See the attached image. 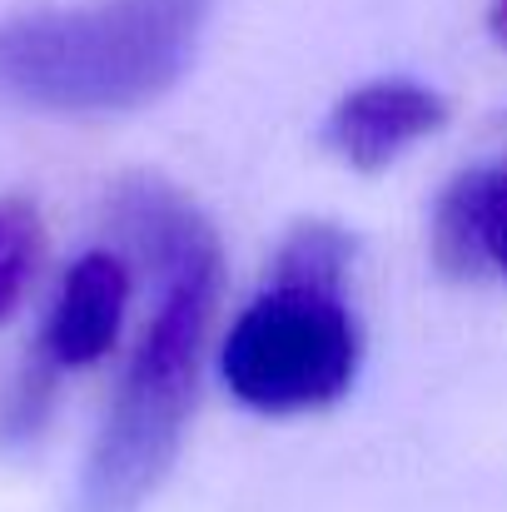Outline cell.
I'll return each instance as SVG.
<instances>
[{"mask_svg": "<svg viewBox=\"0 0 507 512\" xmlns=\"http://www.w3.org/2000/svg\"><path fill=\"white\" fill-rule=\"evenodd\" d=\"M125 229L160 269V304L135 343L105 428L85 458L75 512H145L179 458L199 358L219 299V244L199 214L160 184L125 194Z\"/></svg>", "mask_w": 507, "mask_h": 512, "instance_id": "obj_1", "label": "cell"}, {"mask_svg": "<svg viewBox=\"0 0 507 512\" xmlns=\"http://www.w3.org/2000/svg\"><path fill=\"white\" fill-rule=\"evenodd\" d=\"M214 0H90L0 30V85L55 115L160 100L189 70Z\"/></svg>", "mask_w": 507, "mask_h": 512, "instance_id": "obj_2", "label": "cell"}, {"mask_svg": "<svg viewBox=\"0 0 507 512\" xmlns=\"http://www.w3.org/2000/svg\"><path fill=\"white\" fill-rule=\"evenodd\" d=\"M363 363V334L338 284L279 279L229 329L219 368L254 413H314L338 403Z\"/></svg>", "mask_w": 507, "mask_h": 512, "instance_id": "obj_3", "label": "cell"}, {"mask_svg": "<svg viewBox=\"0 0 507 512\" xmlns=\"http://www.w3.org/2000/svg\"><path fill=\"white\" fill-rule=\"evenodd\" d=\"M448 105L418 80H368L348 90L329 115V145L353 170H383L418 140L438 135Z\"/></svg>", "mask_w": 507, "mask_h": 512, "instance_id": "obj_4", "label": "cell"}, {"mask_svg": "<svg viewBox=\"0 0 507 512\" xmlns=\"http://www.w3.org/2000/svg\"><path fill=\"white\" fill-rule=\"evenodd\" d=\"M130 264L120 254H85L65 269L50 324H45V358L50 368H90L100 363L120 334H125V314H130Z\"/></svg>", "mask_w": 507, "mask_h": 512, "instance_id": "obj_5", "label": "cell"}, {"mask_svg": "<svg viewBox=\"0 0 507 512\" xmlns=\"http://www.w3.org/2000/svg\"><path fill=\"white\" fill-rule=\"evenodd\" d=\"M433 259L448 274L507 279V165L458 174L433 214Z\"/></svg>", "mask_w": 507, "mask_h": 512, "instance_id": "obj_6", "label": "cell"}, {"mask_svg": "<svg viewBox=\"0 0 507 512\" xmlns=\"http://www.w3.org/2000/svg\"><path fill=\"white\" fill-rule=\"evenodd\" d=\"M40 254V229L35 214L25 204H0V314L20 299V289L30 284Z\"/></svg>", "mask_w": 507, "mask_h": 512, "instance_id": "obj_7", "label": "cell"}, {"mask_svg": "<svg viewBox=\"0 0 507 512\" xmlns=\"http://www.w3.org/2000/svg\"><path fill=\"white\" fill-rule=\"evenodd\" d=\"M498 30H503V40H507V0L498 5Z\"/></svg>", "mask_w": 507, "mask_h": 512, "instance_id": "obj_8", "label": "cell"}]
</instances>
